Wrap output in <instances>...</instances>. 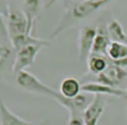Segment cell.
I'll list each match as a JSON object with an SVG mask.
<instances>
[{
	"mask_svg": "<svg viewBox=\"0 0 127 125\" xmlns=\"http://www.w3.org/2000/svg\"><path fill=\"white\" fill-rule=\"evenodd\" d=\"M112 0H102V1H90V0H80L78 2H71L65 0V12L60 20L58 26L52 33V38H56L64 30L73 26L82 19L88 17L93 12L99 10L100 8L107 5Z\"/></svg>",
	"mask_w": 127,
	"mask_h": 125,
	"instance_id": "6da1fadb",
	"label": "cell"
},
{
	"mask_svg": "<svg viewBox=\"0 0 127 125\" xmlns=\"http://www.w3.org/2000/svg\"><path fill=\"white\" fill-rule=\"evenodd\" d=\"M16 82L17 84L23 88L26 91L38 93L45 96H50L57 100L63 107H64L67 111H70L73 107L72 99L65 98L60 91L46 85L44 82H42L35 74H33L30 71L22 70L16 74Z\"/></svg>",
	"mask_w": 127,
	"mask_h": 125,
	"instance_id": "7a4b0ae2",
	"label": "cell"
},
{
	"mask_svg": "<svg viewBox=\"0 0 127 125\" xmlns=\"http://www.w3.org/2000/svg\"><path fill=\"white\" fill-rule=\"evenodd\" d=\"M51 42L48 40H43L39 39L35 43L28 44L18 51L15 52V59H14V63L12 66V73L14 76L22 70H25L26 67L31 66L35 62V59L43 48L45 47H50Z\"/></svg>",
	"mask_w": 127,
	"mask_h": 125,
	"instance_id": "3957f363",
	"label": "cell"
},
{
	"mask_svg": "<svg viewBox=\"0 0 127 125\" xmlns=\"http://www.w3.org/2000/svg\"><path fill=\"white\" fill-rule=\"evenodd\" d=\"M7 33L9 42L17 37L28 34V22L23 10L13 4H8L7 7ZM32 36V35H31Z\"/></svg>",
	"mask_w": 127,
	"mask_h": 125,
	"instance_id": "277c9868",
	"label": "cell"
},
{
	"mask_svg": "<svg viewBox=\"0 0 127 125\" xmlns=\"http://www.w3.org/2000/svg\"><path fill=\"white\" fill-rule=\"evenodd\" d=\"M97 33V28L91 25H84L78 30L77 47L80 62H86L91 54L93 42Z\"/></svg>",
	"mask_w": 127,
	"mask_h": 125,
	"instance_id": "5b68a950",
	"label": "cell"
},
{
	"mask_svg": "<svg viewBox=\"0 0 127 125\" xmlns=\"http://www.w3.org/2000/svg\"><path fill=\"white\" fill-rule=\"evenodd\" d=\"M105 97L104 95L95 94L91 102L85 108L82 113L83 122L85 125H97L101 115L104 112L105 108Z\"/></svg>",
	"mask_w": 127,
	"mask_h": 125,
	"instance_id": "8992f818",
	"label": "cell"
},
{
	"mask_svg": "<svg viewBox=\"0 0 127 125\" xmlns=\"http://www.w3.org/2000/svg\"><path fill=\"white\" fill-rule=\"evenodd\" d=\"M126 75H127V70L124 67H121L111 62L103 72L96 75L97 77L95 81L107 85L115 86L119 84L126 77Z\"/></svg>",
	"mask_w": 127,
	"mask_h": 125,
	"instance_id": "52a82bcc",
	"label": "cell"
},
{
	"mask_svg": "<svg viewBox=\"0 0 127 125\" xmlns=\"http://www.w3.org/2000/svg\"><path fill=\"white\" fill-rule=\"evenodd\" d=\"M81 91L87 94H100V95H111L117 97H124L126 90L120 89L115 86L107 85L97 81H88L81 85Z\"/></svg>",
	"mask_w": 127,
	"mask_h": 125,
	"instance_id": "ba28073f",
	"label": "cell"
},
{
	"mask_svg": "<svg viewBox=\"0 0 127 125\" xmlns=\"http://www.w3.org/2000/svg\"><path fill=\"white\" fill-rule=\"evenodd\" d=\"M43 5V0H23V12L28 22V34L32 35L35 22L38 19Z\"/></svg>",
	"mask_w": 127,
	"mask_h": 125,
	"instance_id": "9c48e42d",
	"label": "cell"
},
{
	"mask_svg": "<svg viewBox=\"0 0 127 125\" xmlns=\"http://www.w3.org/2000/svg\"><path fill=\"white\" fill-rule=\"evenodd\" d=\"M110 43H111V40L108 36L106 28H103L101 26L97 27V33H96V36H95V39L93 42L91 54L107 57L106 56L107 49H108V46Z\"/></svg>",
	"mask_w": 127,
	"mask_h": 125,
	"instance_id": "30bf717a",
	"label": "cell"
},
{
	"mask_svg": "<svg viewBox=\"0 0 127 125\" xmlns=\"http://www.w3.org/2000/svg\"><path fill=\"white\" fill-rule=\"evenodd\" d=\"M0 125H35V124L13 113L6 106V104L3 102L0 96Z\"/></svg>",
	"mask_w": 127,
	"mask_h": 125,
	"instance_id": "8fae6325",
	"label": "cell"
},
{
	"mask_svg": "<svg viewBox=\"0 0 127 125\" xmlns=\"http://www.w3.org/2000/svg\"><path fill=\"white\" fill-rule=\"evenodd\" d=\"M81 85L82 84H80L78 79L72 76H68L62 80L60 84V92L65 98L72 99L82 92Z\"/></svg>",
	"mask_w": 127,
	"mask_h": 125,
	"instance_id": "7c38bea8",
	"label": "cell"
},
{
	"mask_svg": "<svg viewBox=\"0 0 127 125\" xmlns=\"http://www.w3.org/2000/svg\"><path fill=\"white\" fill-rule=\"evenodd\" d=\"M107 57L105 56H101V55H95V54H90V56L88 57L86 63H87V68L89 70V72L98 75L101 72H103L109 62H107Z\"/></svg>",
	"mask_w": 127,
	"mask_h": 125,
	"instance_id": "4fadbf2b",
	"label": "cell"
},
{
	"mask_svg": "<svg viewBox=\"0 0 127 125\" xmlns=\"http://www.w3.org/2000/svg\"><path fill=\"white\" fill-rule=\"evenodd\" d=\"M106 30H107L108 36L111 41L127 45V34L125 33L122 25L120 24V22L118 20H116V19L111 20L107 24Z\"/></svg>",
	"mask_w": 127,
	"mask_h": 125,
	"instance_id": "5bb4252c",
	"label": "cell"
},
{
	"mask_svg": "<svg viewBox=\"0 0 127 125\" xmlns=\"http://www.w3.org/2000/svg\"><path fill=\"white\" fill-rule=\"evenodd\" d=\"M106 56L111 62H118V61H122L126 59L127 58V45L111 41V43L108 46Z\"/></svg>",
	"mask_w": 127,
	"mask_h": 125,
	"instance_id": "9a60e30c",
	"label": "cell"
},
{
	"mask_svg": "<svg viewBox=\"0 0 127 125\" xmlns=\"http://www.w3.org/2000/svg\"><path fill=\"white\" fill-rule=\"evenodd\" d=\"M15 59V51L13 47L8 44L0 45V78L2 76V72L5 67L8 65V62L11 61L14 62Z\"/></svg>",
	"mask_w": 127,
	"mask_h": 125,
	"instance_id": "2e32d148",
	"label": "cell"
},
{
	"mask_svg": "<svg viewBox=\"0 0 127 125\" xmlns=\"http://www.w3.org/2000/svg\"><path fill=\"white\" fill-rule=\"evenodd\" d=\"M68 113L69 116L67 120V125H85L83 122L82 113L76 111H70Z\"/></svg>",
	"mask_w": 127,
	"mask_h": 125,
	"instance_id": "e0dca14e",
	"label": "cell"
},
{
	"mask_svg": "<svg viewBox=\"0 0 127 125\" xmlns=\"http://www.w3.org/2000/svg\"><path fill=\"white\" fill-rule=\"evenodd\" d=\"M35 125H49V121H45V122H42L40 124H35Z\"/></svg>",
	"mask_w": 127,
	"mask_h": 125,
	"instance_id": "ac0fdd59",
	"label": "cell"
},
{
	"mask_svg": "<svg viewBox=\"0 0 127 125\" xmlns=\"http://www.w3.org/2000/svg\"><path fill=\"white\" fill-rule=\"evenodd\" d=\"M56 1H57V0H51V1H50V3L48 4V7H50V6H51V5H52L54 2H56Z\"/></svg>",
	"mask_w": 127,
	"mask_h": 125,
	"instance_id": "d6986e66",
	"label": "cell"
},
{
	"mask_svg": "<svg viewBox=\"0 0 127 125\" xmlns=\"http://www.w3.org/2000/svg\"><path fill=\"white\" fill-rule=\"evenodd\" d=\"M124 98H127V90H126V93H125V96H124Z\"/></svg>",
	"mask_w": 127,
	"mask_h": 125,
	"instance_id": "ffe728a7",
	"label": "cell"
},
{
	"mask_svg": "<svg viewBox=\"0 0 127 125\" xmlns=\"http://www.w3.org/2000/svg\"><path fill=\"white\" fill-rule=\"evenodd\" d=\"M126 119H127V109H126Z\"/></svg>",
	"mask_w": 127,
	"mask_h": 125,
	"instance_id": "44dd1931",
	"label": "cell"
}]
</instances>
